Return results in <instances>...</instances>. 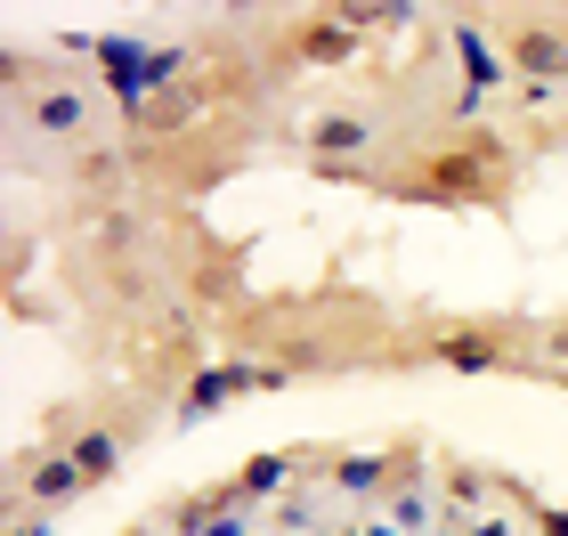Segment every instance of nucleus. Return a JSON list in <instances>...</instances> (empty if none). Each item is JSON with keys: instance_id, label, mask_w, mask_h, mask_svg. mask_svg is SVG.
Returning a JSON list of instances; mask_svg holds the SVG:
<instances>
[{"instance_id": "nucleus-1", "label": "nucleus", "mask_w": 568, "mask_h": 536, "mask_svg": "<svg viewBox=\"0 0 568 536\" xmlns=\"http://www.w3.org/2000/svg\"><path fill=\"white\" fill-rule=\"evenodd\" d=\"M65 49L98 58V73H106L98 90H114V107L131 122H146V107L171 98L179 73H187V49H179V41H146V33H98V41H65Z\"/></svg>"}, {"instance_id": "nucleus-2", "label": "nucleus", "mask_w": 568, "mask_h": 536, "mask_svg": "<svg viewBox=\"0 0 568 536\" xmlns=\"http://www.w3.org/2000/svg\"><path fill=\"white\" fill-rule=\"evenodd\" d=\"M504 155L511 146L504 139H487V131H455L447 146H430V155L406 171V179H390V195H406V203H487L496 195V171H504Z\"/></svg>"}, {"instance_id": "nucleus-3", "label": "nucleus", "mask_w": 568, "mask_h": 536, "mask_svg": "<svg viewBox=\"0 0 568 536\" xmlns=\"http://www.w3.org/2000/svg\"><path fill=\"white\" fill-rule=\"evenodd\" d=\"M293 366L284 357H212V366H195L187 382H179V398H171V423L179 431H195V423H220L236 398H268V391H293Z\"/></svg>"}, {"instance_id": "nucleus-4", "label": "nucleus", "mask_w": 568, "mask_h": 536, "mask_svg": "<svg viewBox=\"0 0 568 536\" xmlns=\"http://www.w3.org/2000/svg\"><path fill=\"white\" fill-rule=\"evenodd\" d=\"M423 357H430V366H447V374H528V366H536V350H520V334H511L504 317L438 325Z\"/></svg>"}, {"instance_id": "nucleus-5", "label": "nucleus", "mask_w": 568, "mask_h": 536, "mask_svg": "<svg viewBox=\"0 0 568 536\" xmlns=\"http://www.w3.org/2000/svg\"><path fill=\"white\" fill-rule=\"evenodd\" d=\"M496 41L520 90H568V17H504Z\"/></svg>"}, {"instance_id": "nucleus-6", "label": "nucleus", "mask_w": 568, "mask_h": 536, "mask_svg": "<svg viewBox=\"0 0 568 536\" xmlns=\"http://www.w3.org/2000/svg\"><path fill=\"white\" fill-rule=\"evenodd\" d=\"M9 114H17V139L73 146V139H90L98 98H90V82H41V90H9Z\"/></svg>"}, {"instance_id": "nucleus-7", "label": "nucleus", "mask_w": 568, "mask_h": 536, "mask_svg": "<svg viewBox=\"0 0 568 536\" xmlns=\"http://www.w3.org/2000/svg\"><path fill=\"white\" fill-rule=\"evenodd\" d=\"M374 146H382V122L366 107H325V114L301 122V155L325 163V171H349L357 155H374Z\"/></svg>"}, {"instance_id": "nucleus-8", "label": "nucleus", "mask_w": 568, "mask_h": 536, "mask_svg": "<svg viewBox=\"0 0 568 536\" xmlns=\"http://www.w3.org/2000/svg\"><path fill=\"white\" fill-rule=\"evenodd\" d=\"M447 49H455V65H463V90H479V98L520 90V82H511V65H504V49H496V24H487V17H447Z\"/></svg>"}, {"instance_id": "nucleus-9", "label": "nucleus", "mask_w": 568, "mask_h": 536, "mask_svg": "<svg viewBox=\"0 0 568 536\" xmlns=\"http://www.w3.org/2000/svg\"><path fill=\"white\" fill-rule=\"evenodd\" d=\"M131 447H139V423H90V431H82V439H73L65 455L82 464V479H90V488H106V479H122Z\"/></svg>"}, {"instance_id": "nucleus-10", "label": "nucleus", "mask_w": 568, "mask_h": 536, "mask_svg": "<svg viewBox=\"0 0 568 536\" xmlns=\"http://www.w3.org/2000/svg\"><path fill=\"white\" fill-rule=\"evenodd\" d=\"M357 41L366 33H357L349 17H301L293 24V58L301 65H342V58H357Z\"/></svg>"}, {"instance_id": "nucleus-11", "label": "nucleus", "mask_w": 568, "mask_h": 536, "mask_svg": "<svg viewBox=\"0 0 568 536\" xmlns=\"http://www.w3.org/2000/svg\"><path fill=\"white\" fill-rule=\"evenodd\" d=\"M308 464V455H244V472L236 479H227V504H244V513H252V504H268V496H284V472H301Z\"/></svg>"}, {"instance_id": "nucleus-12", "label": "nucleus", "mask_w": 568, "mask_h": 536, "mask_svg": "<svg viewBox=\"0 0 568 536\" xmlns=\"http://www.w3.org/2000/svg\"><path fill=\"white\" fill-rule=\"evenodd\" d=\"M496 479L504 472H487V464H447L438 472V488H447V520H487V496H496Z\"/></svg>"}, {"instance_id": "nucleus-13", "label": "nucleus", "mask_w": 568, "mask_h": 536, "mask_svg": "<svg viewBox=\"0 0 568 536\" xmlns=\"http://www.w3.org/2000/svg\"><path fill=\"white\" fill-rule=\"evenodd\" d=\"M325 464L342 472V496H382L390 472H406V455H325Z\"/></svg>"}, {"instance_id": "nucleus-14", "label": "nucleus", "mask_w": 568, "mask_h": 536, "mask_svg": "<svg viewBox=\"0 0 568 536\" xmlns=\"http://www.w3.org/2000/svg\"><path fill=\"white\" fill-rule=\"evenodd\" d=\"M390 520H398V528H423V536L438 528V520H430V479H415V464H406L398 496H390Z\"/></svg>"}, {"instance_id": "nucleus-15", "label": "nucleus", "mask_w": 568, "mask_h": 536, "mask_svg": "<svg viewBox=\"0 0 568 536\" xmlns=\"http://www.w3.org/2000/svg\"><path fill=\"white\" fill-rule=\"evenodd\" d=\"M122 171H131V155H122V146H90V163L73 171V179H82V188H114Z\"/></svg>"}, {"instance_id": "nucleus-16", "label": "nucleus", "mask_w": 568, "mask_h": 536, "mask_svg": "<svg viewBox=\"0 0 568 536\" xmlns=\"http://www.w3.org/2000/svg\"><path fill=\"white\" fill-rule=\"evenodd\" d=\"M536 366H568V317H552L545 334H536Z\"/></svg>"}, {"instance_id": "nucleus-17", "label": "nucleus", "mask_w": 568, "mask_h": 536, "mask_svg": "<svg viewBox=\"0 0 568 536\" xmlns=\"http://www.w3.org/2000/svg\"><path fill=\"white\" fill-rule=\"evenodd\" d=\"M9 536H58V513H9Z\"/></svg>"}, {"instance_id": "nucleus-18", "label": "nucleus", "mask_w": 568, "mask_h": 536, "mask_svg": "<svg viewBox=\"0 0 568 536\" xmlns=\"http://www.w3.org/2000/svg\"><path fill=\"white\" fill-rule=\"evenodd\" d=\"M203 536H252V513H244V504H227V513L203 528Z\"/></svg>"}, {"instance_id": "nucleus-19", "label": "nucleus", "mask_w": 568, "mask_h": 536, "mask_svg": "<svg viewBox=\"0 0 568 536\" xmlns=\"http://www.w3.org/2000/svg\"><path fill=\"white\" fill-rule=\"evenodd\" d=\"M471 536H520V520H511V513H487V520H471Z\"/></svg>"}, {"instance_id": "nucleus-20", "label": "nucleus", "mask_w": 568, "mask_h": 536, "mask_svg": "<svg viewBox=\"0 0 568 536\" xmlns=\"http://www.w3.org/2000/svg\"><path fill=\"white\" fill-rule=\"evenodd\" d=\"M342 536H406V528H398L390 513H382V520H357V528H342Z\"/></svg>"}, {"instance_id": "nucleus-21", "label": "nucleus", "mask_w": 568, "mask_h": 536, "mask_svg": "<svg viewBox=\"0 0 568 536\" xmlns=\"http://www.w3.org/2000/svg\"><path fill=\"white\" fill-rule=\"evenodd\" d=\"M528 374H536V382H552V391L568 398V366H528Z\"/></svg>"}, {"instance_id": "nucleus-22", "label": "nucleus", "mask_w": 568, "mask_h": 536, "mask_svg": "<svg viewBox=\"0 0 568 536\" xmlns=\"http://www.w3.org/2000/svg\"><path fill=\"white\" fill-rule=\"evenodd\" d=\"M430 536H471V528H463V520H447V513H438V528Z\"/></svg>"}]
</instances>
